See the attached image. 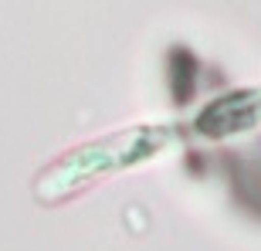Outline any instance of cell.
I'll use <instances>...</instances> for the list:
<instances>
[{
	"label": "cell",
	"instance_id": "obj_1",
	"mask_svg": "<svg viewBox=\"0 0 261 251\" xmlns=\"http://www.w3.org/2000/svg\"><path fill=\"white\" fill-rule=\"evenodd\" d=\"M261 106L248 95H227L221 102H214L207 112L200 116V129L203 133H227V129H248L258 119Z\"/></svg>",
	"mask_w": 261,
	"mask_h": 251
}]
</instances>
